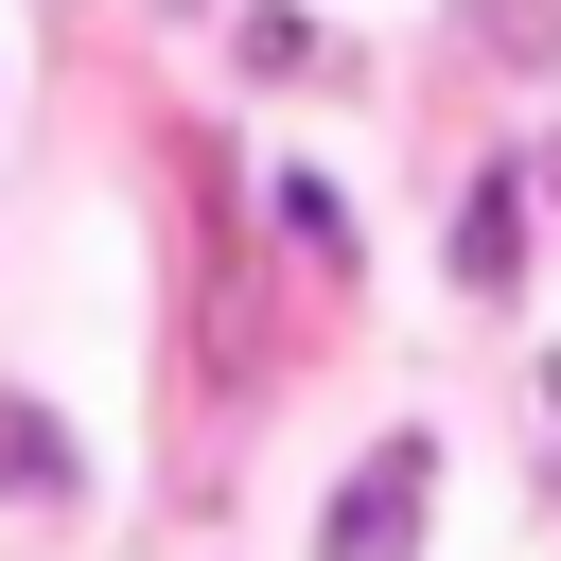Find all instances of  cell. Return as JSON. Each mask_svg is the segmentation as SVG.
Wrapping results in <instances>:
<instances>
[{
	"label": "cell",
	"mask_w": 561,
	"mask_h": 561,
	"mask_svg": "<svg viewBox=\"0 0 561 561\" xmlns=\"http://www.w3.org/2000/svg\"><path fill=\"white\" fill-rule=\"evenodd\" d=\"M421 491H438V456H421V438H368V473L333 491L316 561H421Z\"/></svg>",
	"instance_id": "6da1fadb"
},
{
	"label": "cell",
	"mask_w": 561,
	"mask_h": 561,
	"mask_svg": "<svg viewBox=\"0 0 561 561\" xmlns=\"http://www.w3.org/2000/svg\"><path fill=\"white\" fill-rule=\"evenodd\" d=\"M543 403H561V368H543Z\"/></svg>",
	"instance_id": "277c9868"
},
{
	"label": "cell",
	"mask_w": 561,
	"mask_h": 561,
	"mask_svg": "<svg viewBox=\"0 0 561 561\" xmlns=\"http://www.w3.org/2000/svg\"><path fill=\"white\" fill-rule=\"evenodd\" d=\"M0 491H70V438H53L35 403H0Z\"/></svg>",
	"instance_id": "3957f363"
},
{
	"label": "cell",
	"mask_w": 561,
	"mask_h": 561,
	"mask_svg": "<svg viewBox=\"0 0 561 561\" xmlns=\"http://www.w3.org/2000/svg\"><path fill=\"white\" fill-rule=\"evenodd\" d=\"M456 280H473V298H508V280H526V193H508V175L456 210Z\"/></svg>",
	"instance_id": "7a4b0ae2"
}]
</instances>
